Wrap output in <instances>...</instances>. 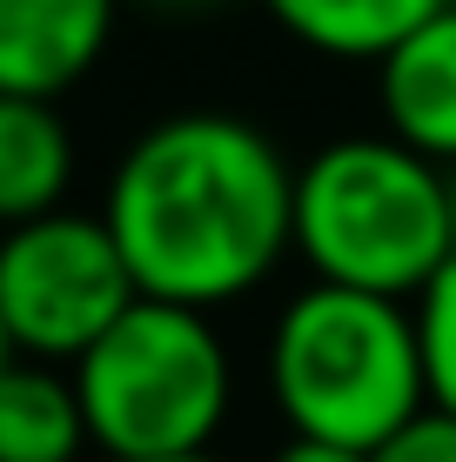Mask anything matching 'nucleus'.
<instances>
[{
  "instance_id": "obj_11",
  "label": "nucleus",
  "mask_w": 456,
  "mask_h": 462,
  "mask_svg": "<svg viewBox=\"0 0 456 462\" xmlns=\"http://www.w3.org/2000/svg\"><path fill=\"white\" fill-rule=\"evenodd\" d=\"M416 348H423V389L430 409L456 416V254L436 268V282L416 295Z\"/></svg>"
},
{
  "instance_id": "obj_7",
  "label": "nucleus",
  "mask_w": 456,
  "mask_h": 462,
  "mask_svg": "<svg viewBox=\"0 0 456 462\" xmlns=\"http://www.w3.org/2000/svg\"><path fill=\"white\" fill-rule=\"evenodd\" d=\"M383 121L423 162L456 168V0L376 60Z\"/></svg>"
},
{
  "instance_id": "obj_6",
  "label": "nucleus",
  "mask_w": 456,
  "mask_h": 462,
  "mask_svg": "<svg viewBox=\"0 0 456 462\" xmlns=\"http://www.w3.org/2000/svg\"><path fill=\"white\" fill-rule=\"evenodd\" d=\"M121 0H0V94L54 101L107 54Z\"/></svg>"
},
{
  "instance_id": "obj_3",
  "label": "nucleus",
  "mask_w": 456,
  "mask_h": 462,
  "mask_svg": "<svg viewBox=\"0 0 456 462\" xmlns=\"http://www.w3.org/2000/svg\"><path fill=\"white\" fill-rule=\"evenodd\" d=\"M269 395L289 436H322L376 456L430 409L410 301L309 282L275 315Z\"/></svg>"
},
{
  "instance_id": "obj_8",
  "label": "nucleus",
  "mask_w": 456,
  "mask_h": 462,
  "mask_svg": "<svg viewBox=\"0 0 456 462\" xmlns=\"http://www.w3.org/2000/svg\"><path fill=\"white\" fill-rule=\"evenodd\" d=\"M74 181V134L54 101L0 94V228L60 208Z\"/></svg>"
},
{
  "instance_id": "obj_17",
  "label": "nucleus",
  "mask_w": 456,
  "mask_h": 462,
  "mask_svg": "<svg viewBox=\"0 0 456 462\" xmlns=\"http://www.w3.org/2000/svg\"><path fill=\"white\" fill-rule=\"evenodd\" d=\"M443 174H450V201H456V168H443Z\"/></svg>"
},
{
  "instance_id": "obj_15",
  "label": "nucleus",
  "mask_w": 456,
  "mask_h": 462,
  "mask_svg": "<svg viewBox=\"0 0 456 462\" xmlns=\"http://www.w3.org/2000/svg\"><path fill=\"white\" fill-rule=\"evenodd\" d=\"M154 462H215L209 449H201V456H154Z\"/></svg>"
},
{
  "instance_id": "obj_12",
  "label": "nucleus",
  "mask_w": 456,
  "mask_h": 462,
  "mask_svg": "<svg viewBox=\"0 0 456 462\" xmlns=\"http://www.w3.org/2000/svg\"><path fill=\"white\" fill-rule=\"evenodd\" d=\"M369 462H456V416L423 409V416L410 429H396V436H389Z\"/></svg>"
},
{
  "instance_id": "obj_1",
  "label": "nucleus",
  "mask_w": 456,
  "mask_h": 462,
  "mask_svg": "<svg viewBox=\"0 0 456 462\" xmlns=\"http://www.w3.org/2000/svg\"><path fill=\"white\" fill-rule=\"evenodd\" d=\"M101 221L148 301L209 315L295 248V168L235 115H168L121 154Z\"/></svg>"
},
{
  "instance_id": "obj_9",
  "label": "nucleus",
  "mask_w": 456,
  "mask_h": 462,
  "mask_svg": "<svg viewBox=\"0 0 456 462\" xmlns=\"http://www.w3.org/2000/svg\"><path fill=\"white\" fill-rule=\"evenodd\" d=\"M88 416L74 375L54 362H21L0 369V462H81Z\"/></svg>"
},
{
  "instance_id": "obj_16",
  "label": "nucleus",
  "mask_w": 456,
  "mask_h": 462,
  "mask_svg": "<svg viewBox=\"0 0 456 462\" xmlns=\"http://www.w3.org/2000/svg\"><path fill=\"white\" fill-rule=\"evenodd\" d=\"M7 362H14V342H7V328H0V369H7Z\"/></svg>"
},
{
  "instance_id": "obj_10",
  "label": "nucleus",
  "mask_w": 456,
  "mask_h": 462,
  "mask_svg": "<svg viewBox=\"0 0 456 462\" xmlns=\"http://www.w3.org/2000/svg\"><path fill=\"white\" fill-rule=\"evenodd\" d=\"M269 21L309 54L329 60H383L403 34H416L450 0H262Z\"/></svg>"
},
{
  "instance_id": "obj_14",
  "label": "nucleus",
  "mask_w": 456,
  "mask_h": 462,
  "mask_svg": "<svg viewBox=\"0 0 456 462\" xmlns=\"http://www.w3.org/2000/svg\"><path fill=\"white\" fill-rule=\"evenodd\" d=\"M154 7H215V0H154Z\"/></svg>"
},
{
  "instance_id": "obj_13",
  "label": "nucleus",
  "mask_w": 456,
  "mask_h": 462,
  "mask_svg": "<svg viewBox=\"0 0 456 462\" xmlns=\"http://www.w3.org/2000/svg\"><path fill=\"white\" fill-rule=\"evenodd\" d=\"M269 462H369V449H349V442H322V436H289Z\"/></svg>"
},
{
  "instance_id": "obj_5",
  "label": "nucleus",
  "mask_w": 456,
  "mask_h": 462,
  "mask_svg": "<svg viewBox=\"0 0 456 462\" xmlns=\"http://www.w3.org/2000/svg\"><path fill=\"white\" fill-rule=\"evenodd\" d=\"M141 301L101 215L54 208L0 235V328L21 362L74 369Z\"/></svg>"
},
{
  "instance_id": "obj_4",
  "label": "nucleus",
  "mask_w": 456,
  "mask_h": 462,
  "mask_svg": "<svg viewBox=\"0 0 456 462\" xmlns=\"http://www.w3.org/2000/svg\"><path fill=\"white\" fill-rule=\"evenodd\" d=\"M88 442L107 462L201 456L228 422L235 369L201 309L141 295L101 342L74 362Z\"/></svg>"
},
{
  "instance_id": "obj_2",
  "label": "nucleus",
  "mask_w": 456,
  "mask_h": 462,
  "mask_svg": "<svg viewBox=\"0 0 456 462\" xmlns=\"http://www.w3.org/2000/svg\"><path fill=\"white\" fill-rule=\"evenodd\" d=\"M295 254L316 282L416 301L456 254L450 174L396 134H349L295 168Z\"/></svg>"
}]
</instances>
